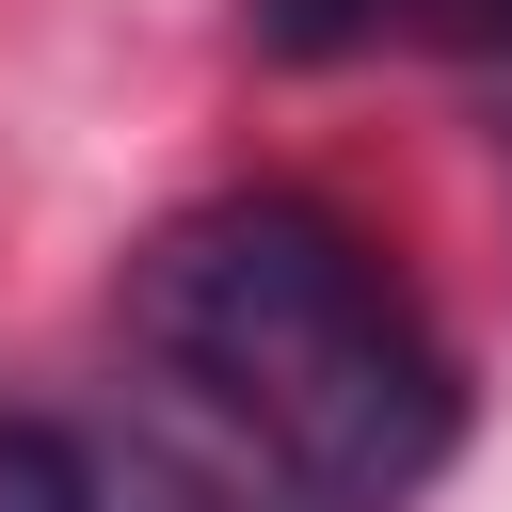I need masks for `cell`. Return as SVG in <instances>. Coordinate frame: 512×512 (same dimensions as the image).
<instances>
[{
    "instance_id": "3957f363",
    "label": "cell",
    "mask_w": 512,
    "mask_h": 512,
    "mask_svg": "<svg viewBox=\"0 0 512 512\" xmlns=\"http://www.w3.org/2000/svg\"><path fill=\"white\" fill-rule=\"evenodd\" d=\"M240 16H256V48H272V64H336V48H368L400 0H240Z\"/></svg>"
},
{
    "instance_id": "277c9868",
    "label": "cell",
    "mask_w": 512,
    "mask_h": 512,
    "mask_svg": "<svg viewBox=\"0 0 512 512\" xmlns=\"http://www.w3.org/2000/svg\"><path fill=\"white\" fill-rule=\"evenodd\" d=\"M432 16H448L464 48H512V0H432Z\"/></svg>"
},
{
    "instance_id": "7a4b0ae2",
    "label": "cell",
    "mask_w": 512,
    "mask_h": 512,
    "mask_svg": "<svg viewBox=\"0 0 512 512\" xmlns=\"http://www.w3.org/2000/svg\"><path fill=\"white\" fill-rule=\"evenodd\" d=\"M0 512H112V464L48 416H0Z\"/></svg>"
},
{
    "instance_id": "6da1fadb",
    "label": "cell",
    "mask_w": 512,
    "mask_h": 512,
    "mask_svg": "<svg viewBox=\"0 0 512 512\" xmlns=\"http://www.w3.org/2000/svg\"><path fill=\"white\" fill-rule=\"evenodd\" d=\"M128 352L304 512H400L464 448V368L416 320V288L320 208V192H208L176 208L128 288Z\"/></svg>"
}]
</instances>
